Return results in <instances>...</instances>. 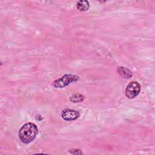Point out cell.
<instances>
[{
	"mask_svg": "<svg viewBox=\"0 0 155 155\" xmlns=\"http://www.w3.org/2000/svg\"><path fill=\"white\" fill-rule=\"evenodd\" d=\"M61 116L62 119L65 120L71 121L78 119L79 116V113L76 110L70 108H65L62 111L61 113Z\"/></svg>",
	"mask_w": 155,
	"mask_h": 155,
	"instance_id": "obj_4",
	"label": "cell"
},
{
	"mask_svg": "<svg viewBox=\"0 0 155 155\" xmlns=\"http://www.w3.org/2000/svg\"><path fill=\"white\" fill-rule=\"evenodd\" d=\"M77 8L79 11H87L90 8L89 2L87 1L81 0L77 2Z\"/></svg>",
	"mask_w": 155,
	"mask_h": 155,
	"instance_id": "obj_6",
	"label": "cell"
},
{
	"mask_svg": "<svg viewBox=\"0 0 155 155\" xmlns=\"http://www.w3.org/2000/svg\"><path fill=\"white\" fill-rule=\"evenodd\" d=\"M140 91V84L136 81H132L128 84L125 89V95L129 99L134 98Z\"/></svg>",
	"mask_w": 155,
	"mask_h": 155,
	"instance_id": "obj_3",
	"label": "cell"
},
{
	"mask_svg": "<svg viewBox=\"0 0 155 155\" xmlns=\"http://www.w3.org/2000/svg\"><path fill=\"white\" fill-rule=\"evenodd\" d=\"M79 79V77L76 75L66 74L61 78L55 80L53 83V86L54 88H64L65 86L69 85L72 82L78 81Z\"/></svg>",
	"mask_w": 155,
	"mask_h": 155,
	"instance_id": "obj_2",
	"label": "cell"
},
{
	"mask_svg": "<svg viewBox=\"0 0 155 155\" xmlns=\"http://www.w3.org/2000/svg\"><path fill=\"white\" fill-rule=\"evenodd\" d=\"M117 72L122 78L125 79H129L132 76L131 71L124 67H119Z\"/></svg>",
	"mask_w": 155,
	"mask_h": 155,
	"instance_id": "obj_5",
	"label": "cell"
},
{
	"mask_svg": "<svg viewBox=\"0 0 155 155\" xmlns=\"http://www.w3.org/2000/svg\"><path fill=\"white\" fill-rule=\"evenodd\" d=\"M84 99V96L81 94H74L70 98V101L73 102H80Z\"/></svg>",
	"mask_w": 155,
	"mask_h": 155,
	"instance_id": "obj_7",
	"label": "cell"
},
{
	"mask_svg": "<svg viewBox=\"0 0 155 155\" xmlns=\"http://www.w3.org/2000/svg\"><path fill=\"white\" fill-rule=\"evenodd\" d=\"M38 133L37 126L33 123L24 124L19 130L18 136L24 143H29L36 138Z\"/></svg>",
	"mask_w": 155,
	"mask_h": 155,
	"instance_id": "obj_1",
	"label": "cell"
}]
</instances>
